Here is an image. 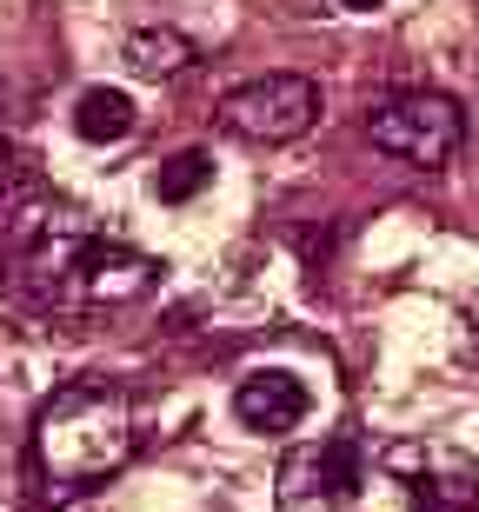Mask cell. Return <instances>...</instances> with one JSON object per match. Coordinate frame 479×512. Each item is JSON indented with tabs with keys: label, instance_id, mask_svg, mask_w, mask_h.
<instances>
[{
	"label": "cell",
	"instance_id": "cell-5",
	"mask_svg": "<svg viewBox=\"0 0 479 512\" xmlns=\"http://www.w3.org/2000/svg\"><path fill=\"white\" fill-rule=\"evenodd\" d=\"M373 147L393 153V160H406V167H446L453 153H460V107L446 94H400V100H386L380 114H373Z\"/></svg>",
	"mask_w": 479,
	"mask_h": 512
},
{
	"label": "cell",
	"instance_id": "cell-4",
	"mask_svg": "<svg viewBox=\"0 0 479 512\" xmlns=\"http://www.w3.org/2000/svg\"><path fill=\"white\" fill-rule=\"evenodd\" d=\"M320 120V87L300 74H260L220 94V127L247 147H287Z\"/></svg>",
	"mask_w": 479,
	"mask_h": 512
},
{
	"label": "cell",
	"instance_id": "cell-7",
	"mask_svg": "<svg viewBox=\"0 0 479 512\" xmlns=\"http://www.w3.org/2000/svg\"><path fill=\"white\" fill-rule=\"evenodd\" d=\"M74 133L80 140H94V147H114L134 133V100L120 94V87H87L74 100Z\"/></svg>",
	"mask_w": 479,
	"mask_h": 512
},
{
	"label": "cell",
	"instance_id": "cell-2",
	"mask_svg": "<svg viewBox=\"0 0 479 512\" xmlns=\"http://www.w3.org/2000/svg\"><path fill=\"white\" fill-rule=\"evenodd\" d=\"M134 459V406L107 380L60 386L34 419V473L54 499H87Z\"/></svg>",
	"mask_w": 479,
	"mask_h": 512
},
{
	"label": "cell",
	"instance_id": "cell-6",
	"mask_svg": "<svg viewBox=\"0 0 479 512\" xmlns=\"http://www.w3.org/2000/svg\"><path fill=\"white\" fill-rule=\"evenodd\" d=\"M233 413L253 433H293L307 419V386L293 373H280V366H253L247 380L233 386Z\"/></svg>",
	"mask_w": 479,
	"mask_h": 512
},
{
	"label": "cell",
	"instance_id": "cell-1",
	"mask_svg": "<svg viewBox=\"0 0 479 512\" xmlns=\"http://www.w3.org/2000/svg\"><path fill=\"white\" fill-rule=\"evenodd\" d=\"M273 512H479V459L426 439L326 433L280 459Z\"/></svg>",
	"mask_w": 479,
	"mask_h": 512
},
{
	"label": "cell",
	"instance_id": "cell-8",
	"mask_svg": "<svg viewBox=\"0 0 479 512\" xmlns=\"http://www.w3.org/2000/svg\"><path fill=\"white\" fill-rule=\"evenodd\" d=\"M193 60V47L173 27H140V34H127V67H134L140 80H167V74H180Z\"/></svg>",
	"mask_w": 479,
	"mask_h": 512
},
{
	"label": "cell",
	"instance_id": "cell-10",
	"mask_svg": "<svg viewBox=\"0 0 479 512\" xmlns=\"http://www.w3.org/2000/svg\"><path fill=\"white\" fill-rule=\"evenodd\" d=\"M340 7H353V14H373V7H380V0H340Z\"/></svg>",
	"mask_w": 479,
	"mask_h": 512
},
{
	"label": "cell",
	"instance_id": "cell-3",
	"mask_svg": "<svg viewBox=\"0 0 479 512\" xmlns=\"http://www.w3.org/2000/svg\"><path fill=\"white\" fill-rule=\"evenodd\" d=\"M40 273L60 306H120L154 293L160 280V266L147 253L94 240V233H40Z\"/></svg>",
	"mask_w": 479,
	"mask_h": 512
},
{
	"label": "cell",
	"instance_id": "cell-9",
	"mask_svg": "<svg viewBox=\"0 0 479 512\" xmlns=\"http://www.w3.org/2000/svg\"><path fill=\"white\" fill-rule=\"evenodd\" d=\"M207 180H213V160H207V153H180V160H167V167L154 173V193L180 207V200H193Z\"/></svg>",
	"mask_w": 479,
	"mask_h": 512
}]
</instances>
